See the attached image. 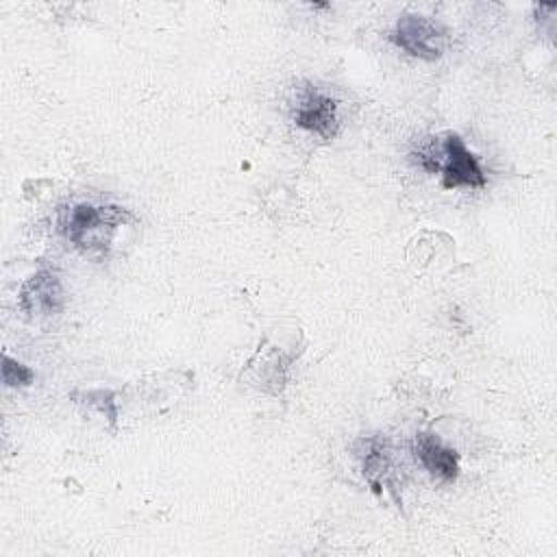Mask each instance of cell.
I'll list each match as a JSON object with an SVG mask.
<instances>
[{
	"instance_id": "obj_1",
	"label": "cell",
	"mask_w": 557,
	"mask_h": 557,
	"mask_svg": "<svg viewBox=\"0 0 557 557\" xmlns=\"http://www.w3.org/2000/svg\"><path fill=\"white\" fill-rule=\"evenodd\" d=\"M131 213L117 205H94V202H74L59 209V233L83 250L109 248L111 235L120 224H124Z\"/></svg>"
},
{
	"instance_id": "obj_6",
	"label": "cell",
	"mask_w": 557,
	"mask_h": 557,
	"mask_svg": "<svg viewBox=\"0 0 557 557\" xmlns=\"http://www.w3.org/2000/svg\"><path fill=\"white\" fill-rule=\"evenodd\" d=\"M413 455L424 466V470L444 481L450 483L459 474V455L457 450L442 444L433 433H418L413 440Z\"/></svg>"
},
{
	"instance_id": "obj_2",
	"label": "cell",
	"mask_w": 557,
	"mask_h": 557,
	"mask_svg": "<svg viewBox=\"0 0 557 557\" xmlns=\"http://www.w3.org/2000/svg\"><path fill=\"white\" fill-rule=\"evenodd\" d=\"M389 39L407 54L424 61H435L446 50V30L418 13H403L389 33Z\"/></svg>"
},
{
	"instance_id": "obj_7",
	"label": "cell",
	"mask_w": 557,
	"mask_h": 557,
	"mask_svg": "<svg viewBox=\"0 0 557 557\" xmlns=\"http://www.w3.org/2000/svg\"><path fill=\"white\" fill-rule=\"evenodd\" d=\"M357 455L361 457V468L363 476L372 485L376 494H381V485L387 483L392 485V455H389V444L381 435L372 437H361L357 442Z\"/></svg>"
},
{
	"instance_id": "obj_4",
	"label": "cell",
	"mask_w": 557,
	"mask_h": 557,
	"mask_svg": "<svg viewBox=\"0 0 557 557\" xmlns=\"http://www.w3.org/2000/svg\"><path fill=\"white\" fill-rule=\"evenodd\" d=\"M292 120L296 126L320 135L322 139H333L339 131L337 122V100L318 87L307 85L292 109Z\"/></svg>"
},
{
	"instance_id": "obj_8",
	"label": "cell",
	"mask_w": 557,
	"mask_h": 557,
	"mask_svg": "<svg viewBox=\"0 0 557 557\" xmlns=\"http://www.w3.org/2000/svg\"><path fill=\"white\" fill-rule=\"evenodd\" d=\"M33 379L35 372L28 366L11 359L9 355H2V381L7 387H24L30 385Z\"/></svg>"
},
{
	"instance_id": "obj_3",
	"label": "cell",
	"mask_w": 557,
	"mask_h": 557,
	"mask_svg": "<svg viewBox=\"0 0 557 557\" xmlns=\"http://www.w3.org/2000/svg\"><path fill=\"white\" fill-rule=\"evenodd\" d=\"M440 150L444 157V163H440L444 189H457V187L481 189L487 185L485 172L476 154L466 148L463 139L457 133H448Z\"/></svg>"
},
{
	"instance_id": "obj_5",
	"label": "cell",
	"mask_w": 557,
	"mask_h": 557,
	"mask_svg": "<svg viewBox=\"0 0 557 557\" xmlns=\"http://www.w3.org/2000/svg\"><path fill=\"white\" fill-rule=\"evenodd\" d=\"M20 309L28 315H52L63 309V285L52 270H39L20 289Z\"/></svg>"
}]
</instances>
